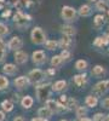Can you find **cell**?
I'll return each mask as SVG.
<instances>
[{
	"label": "cell",
	"instance_id": "obj_1",
	"mask_svg": "<svg viewBox=\"0 0 109 121\" xmlns=\"http://www.w3.org/2000/svg\"><path fill=\"white\" fill-rule=\"evenodd\" d=\"M50 84H43V85H36L35 87V93H36V99L38 102H46L51 95Z\"/></svg>",
	"mask_w": 109,
	"mask_h": 121
},
{
	"label": "cell",
	"instance_id": "obj_2",
	"mask_svg": "<svg viewBox=\"0 0 109 121\" xmlns=\"http://www.w3.org/2000/svg\"><path fill=\"white\" fill-rule=\"evenodd\" d=\"M31 39H32V43L35 44V45H45V43H46V34L43 30V28L34 27L32 29V33H31Z\"/></svg>",
	"mask_w": 109,
	"mask_h": 121
},
{
	"label": "cell",
	"instance_id": "obj_3",
	"mask_svg": "<svg viewBox=\"0 0 109 121\" xmlns=\"http://www.w3.org/2000/svg\"><path fill=\"white\" fill-rule=\"evenodd\" d=\"M61 17L64 19V22H75L78 19V11L72 6H63L61 11Z\"/></svg>",
	"mask_w": 109,
	"mask_h": 121
},
{
	"label": "cell",
	"instance_id": "obj_4",
	"mask_svg": "<svg viewBox=\"0 0 109 121\" xmlns=\"http://www.w3.org/2000/svg\"><path fill=\"white\" fill-rule=\"evenodd\" d=\"M45 75L46 73H44L41 69H33L29 72L28 74V79H29V81H31V84H35V85H39L40 82L44 81V79H45Z\"/></svg>",
	"mask_w": 109,
	"mask_h": 121
},
{
	"label": "cell",
	"instance_id": "obj_5",
	"mask_svg": "<svg viewBox=\"0 0 109 121\" xmlns=\"http://www.w3.org/2000/svg\"><path fill=\"white\" fill-rule=\"evenodd\" d=\"M109 91V80H102V81L97 82L93 88H92V93L93 96H96L97 98L103 96L104 93H107Z\"/></svg>",
	"mask_w": 109,
	"mask_h": 121
},
{
	"label": "cell",
	"instance_id": "obj_6",
	"mask_svg": "<svg viewBox=\"0 0 109 121\" xmlns=\"http://www.w3.org/2000/svg\"><path fill=\"white\" fill-rule=\"evenodd\" d=\"M7 47L9 50H11V51H19L22 47H23V40L22 38H19V36H12L11 39L9 40V43H7Z\"/></svg>",
	"mask_w": 109,
	"mask_h": 121
},
{
	"label": "cell",
	"instance_id": "obj_7",
	"mask_svg": "<svg viewBox=\"0 0 109 121\" xmlns=\"http://www.w3.org/2000/svg\"><path fill=\"white\" fill-rule=\"evenodd\" d=\"M13 85H15V87H16L17 90L22 91V90L28 88V86L31 85V81H29L28 76L22 75V76H18V78H16V79L13 80Z\"/></svg>",
	"mask_w": 109,
	"mask_h": 121
},
{
	"label": "cell",
	"instance_id": "obj_8",
	"mask_svg": "<svg viewBox=\"0 0 109 121\" xmlns=\"http://www.w3.org/2000/svg\"><path fill=\"white\" fill-rule=\"evenodd\" d=\"M32 60L33 63L36 65H43L46 62V53L41 50H38V51H34L32 53Z\"/></svg>",
	"mask_w": 109,
	"mask_h": 121
},
{
	"label": "cell",
	"instance_id": "obj_9",
	"mask_svg": "<svg viewBox=\"0 0 109 121\" xmlns=\"http://www.w3.org/2000/svg\"><path fill=\"white\" fill-rule=\"evenodd\" d=\"M13 58H15V62L17 64H24L28 62V55H27V52L22 51V50L16 51L13 53Z\"/></svg>",
	"mask_w": 109,
	"mask_h": 121
},
{
	"label": "cell",
	"instance_id": "obj_10",
	"mask_svg": "<svg viewBox=\"0 0 109 121\" xmlns=\"http://www.w3.org/2000/svg\"><path fill=\"white\" fill-rule=\"evenodd\" d=\"M73 81H74V84H75L78 87H83V86H85V85L88 82V78H87V75H86L85 73H81V74L74 75Z\"/></svg>",
	"mask_w": 109,
	"mask_h": 121
},
{
	"label": "cell",
	"instance_id": "obj_11",
	"mask_svg": "<svg viewBox=\"0 0 109 121\" xmlns=\"http://www.w3.org/2000/svg\"><path fill=\"white\" fill-rule=\"evenodd\" d=\"M61 32H62V34L64 36H68V38H72V36H75L76 35V29L73 26H70V24L63 26L62 29H61Z\"/></svg>",
	"mask_w": 109,
	"mask_h": 121
},
{
	"label": "cell",
	"instance_id": "obj_12",
	"mask_svg": "<svg viewBox=\"0 0 109 121\" xmlns=\"http://www.w3.org/2000/svg\"><path fill=\"white\" fill-rule=\"evenodd\" d=\"M52 115H53V113H52L48 108H46V107H41V108L38 109V117L48 120V119L52 117Z\"/></svg>",
	"mask_w": 109,
	"mask_h": 121
},
{
	"label": "cell",
	"instance_id": "obj_13",
	"mask_svg": "<svg viewBox=\"0 0 109 121\" xmlns=\"http://www.w3.org/2000/svg\"><path fill=\"white\" fill-rule=\"evenodd\" d=\"M105 74H107V70L102 65H95L91 70V75L95 78H103Z\"/></svg>",
	"mask_w": 109,
	"mask_h": 121
},
{
	"label": "cell",
	"instance_id": "obj_14",
	"mask_svg": "<svg viewBox=\"0 0 109 121\" xmlns=\"http://www.w3.org/2000/svg\"><path fill=\"white\" fill-rule=\"evenodd\" d=\"M19 103H21L23 109H31L34 104V99L32 96H23L22 99L19 100Z\"/></svg>",
	"mask_w": 109,
	"mask_h": 121
},
{
	"label": "cell",
	"instance_id": "obj_15",
	"mask_svg": "<svg viewBox=\"0 0 109 121\" xmlns=\"http://www.w3.org/2000/svg\"><path fill=\"white\" fill-rule=\"evenodd\" d=\"M0 107H1V110L4 113H10L12 112L13 108H15V104L11 99H4L1 103H0Z\"/></svg>",
	"mask_w": 109,
	"mask_h": 121
},
{
	"label": "cell",
	"instance_id": "obj_16",
	"mask_svg": "<svg viewBox=\"0 0 109 121\" xmlns=\"http://www.w3.org/2000/svg\"><path fill=\"white\" fill-rule=\"evenodd\" d=\"M17 72H18V68L12 63H6L3 67V73L6 75H15Z\"/></svg>",
	"mask_w": 109,
	"mask_h": 121
},
{
	"label": "cell",
	"instance_id": "obj_17",
	"mask_svg": "<svg viewBox=\"0 0 109 121\" xmlns=\"http://www.w3.org/2000/svg\"><path fill=\"white\" fill-rule=\"evenodd\" d=\"M78 15H80V16H83V17L91 16V15H92V9H91V6H90V5H86V4L81 5L80 7H79V10H78Z\"/></svg>",
	"mask_w": 109,
	"mask_h": 121
},
{
	"label": "cell",
	"instance_id": "obj_18",
	"mask_svg": "<svg viewBox=\"0 0 109 121\" xmlns=\"http://www.w3.org/2000/svg\"><path fill=\"white\" fill-rule=\"evenodd\" d=\"M67 81L65 80H58V81H56L55 84H52V91H55V92H62V91H64L67 88Z\"/></svg>",
	"mask_w": 109,
	"mask_h": 121
},
{
	"label": "cell",
	"instance_id": "obj_19",
	"mask_svg": "<svg viewBox=\"0 0 109 121\" xmlns=\"http://www.w3.org/2000/svg\"><path fill=\"white\" fill-rule=\"evenodd\" d=\"M72 45H73V41H72V39L68 38V36H63L58 41V46L61 48H63V50H69Z\"/></svg>",
	"mask_w": 109,
	"mask_h": 121
},
{
	"label": "cell",
	"instance_id": "obj_20",
	"mask_svg": "<svg viewBox=\"0 0 109 121\" xmlns=\"http://www.w3.org/2000/svg\"><path fill=\"white\" fill-rule=\"evenodd\" d=\"M96 10L100 12H108L109 11V5L105 0H98L96 3Z\"/></svg>",
	"mask_w": 109,
	"mask_h": 121
},
{
	"label": "cell",
	"instance_id": "obj_21",
	"mask_svg": "<svg viewBox=\"0 0 109 121\" xmlns=\"http://www.w3.org/2000/svg\"><path fill=\"white\" fill-rule=\"evenodd\" d=\"M104 22H105V18L103 15H97L95 16V19H93V26L96 29H101L103 26H104Z\"/></svg>",
	"mask_w": 109,
	"mask_h": 121
},
{
	"label": "cell",
	"instance_id": "obj_22",
	"mask_svg": "<svg viewBox=\"0 0 109 121\" xmlns=\"http://www.w3.org/2000/svg\"><path fill=\"white\" fill-rule=\"evenodd\" d=\"M85 103L88 108H95L97 104H98V98L93 95H88L85 99Z\"/></svg>",
	"mask_w": 109,
	"mask_h": 121
},
{
	"label": "cell",
	"instance_id": "obj_23",
	"mask_svg": "<svg viewBox=\"0 0 109 121\" xmlns=\"http://www.w3.org/2000/svg\"><path fill=\"white\" fill-rule=\"evenodd\" d=\"M88 67V63H87V60L85 59H78L76 62H75V69L79 70V72H85V70L87 69Z\"/></svg>",
	"mask_w": 109,
	"mask_h": 121
},
{
	"label": "cell",
	"instance_id": "obj_24",
	"mask_svg": "<svg viewBox=\"0 0 109 121\" xmlns=\"http://www.w3.org/2000/svg\"><path fill=\"white\" fill-rule=\"evenodd\" d=\"M45 107L48 108L52 113H58V108H57V102L55 99H47L45 102Z\"/></svg>",
	"mask_w": 109,
	"mask_h": 121
},
{
	"label": "cell",
	"instance_id": "obj_25",
	"mask_svg": "<svg viewBox=\"0 0 109 121\" xmlns=\"http://www.w3.org/2000/svg\"><path fill=\"white\" fill-rule=\"evenodd\" d=\"M65 108H67V110H75V109L78 108V100H76L75 98H73V97L68 98L67 104H65Z\"/></svg>",
	"mask_w": 109,
	"mask_h": 121
},
{
	"label": "cell",
	"instance_id": "obj_26",
	"mask_svg": "<svg viewBox=\"0 0 109 121\" xmlns=\"http://www.w3.org/2000/svg\"><path fill=\"white\" fill-rule=\"evenodd\" d=\"M63 58L59 56V55H57V56H53L52 58H51V65L53 67V68H57V67H61L62 64H63Z\"/></svg>",
	"mask_w": 109,
	"mask_h": 121
},
{
	"label": "cell",
	"instance_id": "obj_27",
	"mask_svg": "<svg viewBox=\"0 0 109 121\" xmlns=\"http://www.w3.org/2000/svg\"><path fill=\"white\" fill-rule=\"evenodd\" d=\"M45 47L48 50V51H55V50H57V47H58V41H56V40H46Z\"/></svg>",
	"mask_w": 109,
	"mask_h": 121
},
{
	"label": "cell",
	"instance_id": "obj_28",
	"mask_svg": "<svg viewBox=\"0 0 109 121\" xmlns=\"http://www.w3.org/2000/svg\"><path fill=\"white\" fill-rule=\"evenodd\" d=\"M86 114H87V109H86L85 107H78V108L75 109V115H76V117H78L79 120L83 119V117H85Z\"/></svg>",
	"mask_w": 109,
	"mask_h": 121
},
{
	"label": "cell",
	"instance_id": "obj_29",
	"mask_svg": "<svg viewBox=\"0 0 109 121\" xmlns=\"http://www.w3.org/2000/svg\"><path fill=\"white\" fill-rule=\"evenodd\" d=\"M10 85V81L9 79L5 76V75H0V91H4L9 87Z\"/></svg>",
	"mask_w": 109,
	"mask_h": 121
},
{
	"label": "cell",
	"instance_id": "obj_30",
	"mask_svg": "<svg viewBox=\"0 0 109 121\" xmlns=\"http://www.w3.org/2000/svg\"><path fill=\"white\" fill-rule=\"evenodd\" d=\"M10 33V29L6 24H4L3 22H0V38H3L5 35H7Z\"/></svg>",
	"mask_w": 109,
	"mask_h": 121
},
{
	"label": "cell",
	"instance_id": "obj_31",
	"mask_svg": "<svg viewBox=\"0 0 109 121\" xmlns=\"http://www.w3.org/2000/svg\"><path fill=\"white\" fill-rule=\"evenodd\" d=\"M61 56L62 58H63V60L64 59H69L72 57V53H70V51H69V50H62V52H61Z\"/></svg>",
	"mask_w": 109,
	"mask_h": 121
},
{
	"label": "cell",
	"instance_id": "obj_32",
	"mask_svg": "<svg viewBox=\"0 0 109 121\" xmlns=\"http://www.w3.org/2000/svg\"><path fill=\"white\" fill-rule=\"evenodd\" d=\"M93 45L97 46V47H102V46H104V44H103V36H98V38H96V40L93 41Z\"/></svg>",
	"mask_w": 109,
	"mask_h": 121
},
{
	"label": "cell",
	"instance_id": "obj_33",
	"mask_svg": "<svg viewBox=\"0 0 109 121\" xmlns=\"http://www.w3.org/2000/svg\"><path fill=\"white\" fill-rule=\"evenodd\" d=\"M101 105L104 108V109H109V97L102 99V102H101Z\"/></svg>",
	"mask_w": 109,
	"mask_h": 121
},
{
	"label": "cell",
	"instance_id": "obj_34",
	"mask_svg": "<svg viewBox=\"0 0 109 121\" xmlns=\"http://www.w3.org/2000/svg\"><path fill=\"white\" fill-rule=\"evenodd\" d=\"M103 117H104V115H103V114L97 113L96 115H93V121H102V120H103Z\"/></svg>",
	"mask_w": 109,
	"mask_h": 121
},
{
	"label": "cell",
	"instance_id": "obj_35",
	"mask_svg": "<svg viewBox=\"0 0 109 121\" xmlns=\"http://www.w3.org/2000/svg\"><path fill=\"white\" fill-rule=\"evenodd\" d=\"M67 100H68V97L65 95H62V96H59V103H62L63 105L67 104Z\"/></svg>",
	"mask_w": 109,
	"mask_h": 121
},
{
	"label": "cell",
	"instance_id": "obj_36",
	"mask_svg": "<svg viewBox=\"0 0 109 121\" xmlns=\"http://www.w3.org/2000/svg\"><path fill=\"white\" fill-rule=\"evenodd\" d=\"M0 51H6V43L0 38Z\"/></svg>",
	"mask_w": 109,
	"mask_h": 121
},
{
	"label": "cell",
	"instance_id": "obj_37",
	"mask_svg": "<svg viewBox=\"0 0 109 121\" xmlns=\"http://www.w3.org/2000/svg\"><path fill=\"white\" fill-rule=\"evenodd\" d=\"M11 13H12L11 10H6V11H4V12L1 13V17H3V18H7V17L11 16Z\"/></svg>",
	"mask_w": 109,
	"mask_h": 121
},
{
	"label": "cell",
	"instance_id": "obj_38",
	"mask_svg": "<svg viewBox=\"0 0 109 121\" xmlns=\"http://www.w3.org/2000/svg\"><path fill=\"white\" fill-rule=\"evenodd\" d=\"M6 59V51H0V64Z\"/></svg>",
	"mask_w": 109,
	"mask_h": 121
},
{
	"label": "cell",
	"instance_id": "obj_39",
	"mask_svg": "<svg viewBox=\"0 0 109 121\" xmlns=\"http://www.w3.org/2000/svg\"><path fill=\"white\" fill-rule=\"evenodd\" d=\"M12 121H27L22 115H18V116H15L13 119H12Z\"/></svg>",
	"mask_w": 109,
	"mask_h": 121
},
{
	"label": "cell",
	"instance_id": "obj_40",
	"mask_svg": "<svg viewBox=\"0 0 109 121\" xmlns=\"http://www.w3.org/2000/svg\"><path fill=\"white\" fill-rule=\"evenodd\" d=\"M5 119H6V114L3 110H0V121H5Z\"/></svg>",
	"mask_w": 109,
	"mask_h": 121
},
{
	"label": "cell",
	"instance_id": "obj_41",
	"mask_svg": "<svg viewBox=\"0 0 109 121\" xmlns=\"http://www.w3.org/2000/svg\"><path fill=\"white\" fill-rule=\"evenodd\" d=\"M48 75H55L56 74V70H55V68H51V69H47V72H46Z\"/></svg>",
	"mask_w": 109,
	"mask_h": 121
},
{
	"label": "cell",
	"instance_id": "obj_42",
	"mask_svg": "<svg viewBox=\"0 0 109 121\" xmlns=\"http://www.w3.org/2000/svg\"><path fill=\"white\" fill-rule=\"evenodd\" d=\"M31 121H48V120H46V119H41V117H33Z\"/></svg>",
	"mask_w": 109,
	"mask_h": 121
},
{
	"label": "cell",
	"instance_id": "obj_43",
	"mask_svg": "<svg viewBox=\"0 0 109 121\" xmlns=\"http://www.w3.org/2000/svg\"><path fill=\"white\" fill-rule=\"evenodd\" d=\"M79 121H92L91 119H88V117H83V119H80Z\"/></svg>",
	"mask_w": 109,
	"mask_h": 121
},
{
	"label": "cell",
	"instance_id": "obj_44",
	"mask_svg": "<svg viewBox=\"0 0 109 121\" xmlns=\"http://www.w3.org/2000/svg\"><path fill=\"white\" fill-rule=\"evenodd\" d=\"M102 121H109V114L108 115H104V117H103Z\"/></svg>",
	"mask_w": 109,
	"mask_h": 121
},
{
	"label": "cell",
	"instance_id": "obj_45",
	"mask_svg": "<svg viewBox=\"0 0 109 121\" xmlns=\"http://www.w3.org/2000/svg\"><path fill=\"white\" fill-rule=\"evenodd\" d=\"M88 1H91V3H97L98 0H88Z\"/></svg>",
	"mask_w": 109,
	"mask_h": 121
},
{
	"label": "cell",
	"instance_id": "obj_46",
	"mask_svg": "<svg viewBox=\"0 0 109 121\" xmlns=\"http://www.w3.org/2000/svg\"><path fill=\"white\" fill-rule=\"evenodd\" d=\"M61 121H68V120H65V119H62V120H61Z\"/></svg>",
	"mask_w": 109,
	"mask_h": 121
},
{
	"label": "cell",
	"instance_id": "obj_47",
	"mask_svg": "<svg viewBox=\"0 0 109 121\" xmlns=\"http://www.w3.org/2000/svg\"><path fill=\"white\" fill-rule=\"evenodd\" d=\"M108 51H109V50H108Z\"/></svg>",
	"mask_w": 109,
	"mask_h": 121
}]
</instances>
